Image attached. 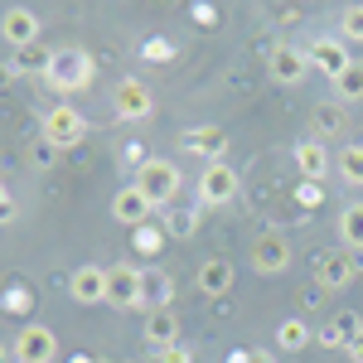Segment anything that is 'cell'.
<instances>
[{
    "instance_id": "cell-32",
    "label": "cell",
    "mask_w": 363,
    "mask_h": 363,
    "mask_svg": "<svg viewBox=\"0 0 363 363\" xmlns=\"http://www.w3.org/2000/svg\"><path fill=\"white\" fill-rule=\"evenodd\" d=\"M140 54L155 58V63H165V58H174V44H165V39H150V44H140Z\"/></svg>"
},
{
    "instance_id": "cell-11",
    "label": "cell",
    "mask_w": 363,
    "mask_h": 363,
    "mask_svg": "<svg viewBox=\"0 0 363 363\" xmlns=\"http://www.w3.org/2000/svg\"><path fill=\"white\" fill-rule=\"evenodd\" d=\"M68 296H73L78 306H107V267H97V262L78 267V272L68 277Z\"/></svg>"
},
{
    "instance_id": "cell-30",
    "label": "cell",
    "mask_w": 363,
    "mask_h": 363,
    "mask_svg": "<svg viewBox=\"0 0 363 363\" xmlns=\"http://www.w3.org/2000/svg\"><path fill=\"white\" fill-rule=\"evenodd\" d=\"M145 160H150V155H145V145H140V140H126V145H121V165L140 169V165H145Z\"/></svg>"
},
{
    "instance_id": "cell-7",
    "label": "cell",
    "mask_w": 363,
    "mask_h": 363,
    "mask_svg": "<svg viewBox=\"0 0 363 363\" xmlns=\"http://www.w3.org/2000/svg\"><path fill=\"white\" fill-rule=\"evenodd\" d=\"M267 73H272V83H281V87L306 83L310 54H306V49H296V44H272V54H267Z\"/></svg>"
},
{
    "instance_id": "cell-16",
    "label": "cell",
    "mask_w": 363,
    "mask_h": 363,
    "mask_svg": "<svg viewBox=\"0 0 363 363\" xmlns=\"http://www.w3.org/2000/svg\"><path fill=\"white\" fill-rule=\"evenodd\" d=\"M169 301H174V281H169V272L145 267V272H140V315H150V310H169Z\"/></svg>"
},
{
    "instance_id": "cell-26",
    "label": "cell",
    "mask_w": 363,
    "mask_h": 363,
    "mask_svg": "<svg viewBox=\"0 0 363 363\" xmlns=\"http://www.w3.org/2000/svg\"><path fill=\"white\" fill-rule=\"evenodd\" d=\"M29 306H34L29 286H5V291H0V310H5V315H29Z\"/></svg>"
},
{
    "instance_id": "cell-36",
    "label": "cell",
    "mask_w": 363,
    "mask_h": 363,
    "mask_svg": "<svg viewBox=\"0 0 363 363\" xmlns=\"http://www.w3.org/2000/svg\"><path fill=\"white\" fill-rule=\"evenodd\" d=\"M194 20H203V25H213L218 15H213V5H194Z\"/></svg>"
},
{
    "instance_id": "cell-37",
    "label": "cell",
    "mask_w": 363,
    "mask_h": 363,
    "mask_svg": "<svg viewBox=\"0 0 363 363\" xmlns=\"http://www.w3.org/2000/svg\"><path fill=\"white\" fill-rule=\"evenodd\" d=\"M15 83V63H0V87H10Z\"/></svg>"
},
{
    "instance_id": "cell-6",
    "label": "cell",
    "mask_w": 363,
    "mask_h": 363,
    "mask_svg": "<svg viewBox=\"0 0 363 363\" xmlns=\"http://www.w3.org/2000/svg\"><path fill=\"white\" fill-rule=\"evenodd\" d=\"M306 54H310V68H320L330 83H339V78L354 68V58H349V44H344L339 34H320V39H315V44L306 49Z\"/></svg>"
},
{
    "instance_id": "cell-19",
    "label": "cell",
    "mask_w": 363,
    "mask_h": 363,
    "mask_svg": "<svg viewBox=\"0 0 363 363\" xmlns=\"http://www.w3.org/2000/svg\"><path fill=\"white\" fill-rule=\"evenodd\" d=\"M296 165H301L306 179H325V174H330V150H325V140L306 136L301 145H296Z\"/></svg>"
},
{
    "instance_id": "cell-24",
    "label": "cell",
    "mask_w": 363,
    "mask_h": 363,
    "mask_svg": "<svg viewBox=\"0 0 363 363\" xmlns=\"http://www.w3.org/2000/svg\"><path fill=\"white\" fill-rule=\"evenodd\" d=\"M339 179H344V184H354V189H363V140L339 150Z\"/></svg>"
},
{
    "instance_id": "cell-34",
    "label": "cell",
    "mask_w": 363,
    "mask_h": 363,
    "mask_svg": "<svg viewBox=\"0 0 363 363\" xmlns=\"http://www.w3.org/2000/svg\"><path fill=\"white\" fill-rule=\"evenodd\" d=\"M228 363H277L272 354H262V349H242V354H233Z\"/></svg>"
},
{
    "instance_id": "cell-31",
    "label": "cell",
    "mask_w": 363,
    "mask_h": 363,
    "mask_svg": "<svg viewBox=\"0 0 363 363\" xmlns=\"http://www.w3.org/2000/svg\"><path fill=\"white\" fill-rule=\"evenodd\" d=\"M29 155H34V165H39V169H49V165H54V160H58V150H54V145H49V140H44V136L34 140V150H29Z\"/></svg>"
},
{
    "instance_id": "cell-12",
    "label": "cell",
    "mask_w": 363,
    "mask_h": 363,
    "mask_svg": "<svg viewBox=\"0 0 363 363\" xmlns=\"http://www.w3.org/2000/svg\"><path fill=\"white\" fill-rule=\"evenodd\" d=\"M107 306L140 310V267H107Z\"/></svg>"
},
{
    "instance_id": "cell-4",
    "label": "cell",
    "mask_w": 363,
    "mask_h": 363,
    "mask_svg": "<svg viewBox=\"0 0 363 363\" xmlns=\"http://www.w3.org/2000/svg\"><path fill=\"white\" fill-rule=\"evenodd\" d=\"M194 189H199V203H203V208H223V203L238 199V169L228 165V160L203 165V174H199Z\"/></svg>"
},
{
    "instance_id": "cell-39",
    "label": "cell",
    "mask_w": 363,
    "mask_h": 363,
    "mask_svg": "<svg viewBox=\"0 0 363 363\" xmlns=\"http://www.w3.org/2000/svg\"><path fill=\"white\" fill-rule=\"evenodd\" d=\"M68 363H92V359H83V354H78V359H68Z\"/></svg>"
},
{
    "instance_id": "cell-1",
    "label": "cell",
    "mask_w": 363,
    "mask_h": 363,
    "mask_svg": "<svg viewBox=\"0 0 363 363\" xmlns=\"http://www.w3.org/2000/svg\"><path fill=\"white\" fill-rule=\"evenodd\" d=\"M44 83L68 102L73 92H83V87L92 83V58H87L83 49H54V54H49V68H44Z\"/></svg>"
},
{
    "instance_id": "cell-18",
    "label": "cell",
    "mask_w": 363,
    "mask_h": 363,
    "mask_svg": "<svg viewBox=\"0 0 363 363\" xmlns=\"http://www.w3.org/2000/svg\"><path fill=\"white\" fill-rule=\"evenodd\" d=\"M199 291H203V296H213V301H218V296H228V291H233V262L208 257V262L199 267Z\"/></svg>"
},
{
    "instance_id": "cell-10",
    "label": "cell",
    "mask_w": 363,
    "mask_h": 363,
    "mask_svg": "<svg viewBox=\"0 0 363 363\" xmlns=\"http://www.w3.org/2000/svg\"><path fill=\"white\" fill-rule=\"evenodd\" d=\"M291 262H296V257H291V242H286L281 233H262V238L252 242V272H257V277H281Z\"/></svg>"
},
{
    "instance_id": "cell-3",
    "label": "cell",
    "mask_w": 363,
    "mask_h": 363,
    "mask_svg": "<svg viewBox=\"0 0 363 363\" xmlns=\"http://www.w3.org/2000/svg\"><path fill=\"white\" fill-rule=\"evenodd\" d=\"M39 136L49 140L54 150H73V145H83V136H87V116L78 112V107H68V102H58V107L44 112V131H39Z\"/></svg>"
},
{
    "instance_id": "cell-23",
    "label": "cell",
    "mask_w": 363,
    "mask_h": 363,
    "mask_svg": "<svg viewBox=\"0 0 363 363\" xmlns=\"http://www.w3.org/2000/svg\"><path fill=\"white\" fill-rule=\"evenodd\" d=\"M339 242H344L349 252H363V199L339 213Z\"/></svg>"
},
{
    "instance_id": "cell-40",
    "label": "cell",
    "mask_w": 363,
    "mask_h": 363,
    "mask_svg": "<svg viewBox=\"0 0 363 363\" xmlns=\"http://www.w3.org/2000/svg\"><path fill=\"white\" fill-rule=\"evenodd\" d=\"M0 363H5V359H0Z\"/></svg>"
},
{
    "instance_id": "cell-15",
    "label": "cell",
    "mask_w": 363,
    "mask_h": 363,
    "mask_svg": "<svg viewBox=\"0 0 363 363\" xmlns=\"http://www.w3.org/2000/svg\"><path fill=\"white\" fill-rule=\"evenodd\" d=\"M184 155H199V160H208V165H218L228 155V136L223 126H199V131H184Z\"/></svg>"
},
{
    "instance_id": "cell-35",
    "label": "cell",
    "mask_w": 363,
    "mask_h": 363,
    "mask_svg": "<svg viewBox=\"0 0 363 363\" xmlns=\"http://www.w3.org/2000/svg\"><path fill=\"white\" fill-rule=\"evenodd\" d=\"M15 218V199L5 194V184H0V223H10Z\"/></svg>"
},
{
    "instance_id": "cell-33",
    "label": "cell",
    "mask_w": 363,
    "mask_h": 363,
    "mask_svg": "<svg viewBox=\"0 0 363 363\" xmlns=\"http://www.w3.org/2000/svg\"><path fill=\"white\" fill-rule=\"evenodd\" d=\"M155 363H194V354H189L184 344H174V349H165V354H155Z\"/></svg>"
},
{
    "instance_id": "cell-14",
    "label": "cell",
    "mask_w": 363,
    "mask_h": 363,
    "mask_svg": "<svg viewBox=\"0 0 363 363\" xmlns=\"http://www.w3.org/2000/svg\"><path fill=\"white\" fill-rule=\"evenodd\" d=\"M140 339H145V349H155V354L174 349V344H179V320H174V310H150L145 325H140Z\"/></svg>"
},
{
    "instance_id": "cell-27",
    "label": "cell",
    "mask_w": 363,
    "mask_h": 363,
    "mask_svg": "<svg viewBox=\"0 0 363 363\" xmlns=\"http://www.w3.org/2000/svg\"><path fill=\"white\" fill-rule=\"evenodd\" d=\"M335 92H339V102H363V63H354V68L339 78Z\"/></svg>"
},
{
    "instance_id": "cell-38",
    "label": "cell",
    "mask_w": 363,
    "mask_h": 363,
    "mask_svg": "<svg viewBox=\"0 0 363 363\" xmlns=\"http://www.w3.org/2000/svg\"><path fill=\"white\" fill-rule=\"evenodd\" d=\"M349 359H354V363H363V330H359V339L349 344Z\"/></svg>"
},
{
    "instance_id": "cell-2",
    "label": "cell",
    "mask_w": 363,
    "mask_h": 363,
    "mask_svg": "<svg viewBox=\"0 0 363 363\" xmlns=\"http://www.w3.org/2000/svg\"><path fill=\"white\" fill-rule=\"evenodd\" d=\"M131 184H136L155 208H165L169 199L179 194V184H184V179H179V165H174V160H155V155H150V160L136 169V179H131Z\"/></svg>"
},
{
    "instance_id": "cell-5",
    "label": "cell",
    "mask_w": 363,
    "mask_h": 363,
    "mask_svg": "<svg viewBox=\"0 0 363 363\" xmlns=\"http://www.w3.org/2000/svg\"><path fill=\"white\" fill-rule=\"evenodd\" d=\"M10 354L15 363H54L58 359V339L49 325H25L20 335L10 339Z\"/></svg>"
},
{
    "instance_id": "cell-8",
    "label": "cell",
    "mask_w": 363,
    "mask_h": 363,
    "mask_svg": "<svg viewBox=\"0 0 363 363\" xmlns=\"http://www.w3.org/2000/svg\"><path fill=\"white\" fill-rule=\"evenodd\" d=\"M112 112H116V121H145L155 112V97H150V87L140 78H121L112 92Z\"/></svg>"
},
{
    "instance_id": "cell-13",
    "label": "cell",
    "mask_w": 363,
    "mask_h": 363,
    "mask_svg": "<svg viewBox=\"0 0 363 363\" xmlns=\"http://www.w3.org/2000/svg\"><path fill=\"white\" fill-rule=\"evenodd\" d=\"M150 213H155V203H150V199L140 194L136 184L116 189V199H112V218H116V223H126L131 233H136V228H145V223H150Z\"/></svg>"
},
{
    "instance_id": "cell-20",
    "label": "cell",
    "mask_w": 363,
    "mask_h": 363,
    "mask_svg": "<svg viewBox=\"0 0 363 363\" xmlns=\"http://www.w3.org/2000/svg\"><path fill=\"white\" fill-rule=\"evenodd\" d=\"M359 330H363L359 315H335V320L315 335V344H325V349H349V344L359 339Z\"/></svg>"
},
{
    "instance_id": "cell-28",
    "label": "cell",
    "mask_w": 363,
    "mask_h": 363,
    "mask_svg": "<svg viewBox=\"0 0 363 363\" xmlns=\"http://www.w3.org/2000/svg\"><path fill=\"white\" fill-rule=\"evenodd\" d=\"M131 242H136L140 257H155V252H160V242H165V233H160L155 223H145V228H136V233H131Z\"/></svg>"
},
{
    "instance_id": "cell-9",
    "label": "cell",
    "mask_w": 363,
    "mask_h": 363,
    "mask_svg": "<svg viewBox=\"0 0 363 363\" xmlns=\"http://www.w3.org/2000/svg\"><path fill=\"white\" fill-rule=\"evenodd\" d=\"M0 39L10 44V49H34L39 44V15L29 10V5H10L5 15H0Z\"/></svg>"
},
{
    "instance_id": "cell-41",
    "label": "cell",
    "mask_w": 363,
    "mask_h": 363,
    "mask_svg": "<svg viewBox=\"0 0 363 363\" xmlns=\"http://www.w3.org/2000/svg\"><path fill=\"white\" fill-rule=\"evenodd\" d=\"M10 363H15V359H10Z\"/></svg>"
},
{
    "instance_id": "cell-22",
    "label": "cell",
    "mask_w": 363,
    "mask_h": 363,
    "mask_svg": "<svg viewBox=\"0 0 363 363\" xmlns=\"http://www.w3.org/2000/svg\"><path fill=\"white\" fill-rule=\"evenodd\" d=\"M310 344H315V335H310L306 320H281V325H277V349L301 354V349H310Z\"/></svg>"
},
{
    "instance_id": "cell-29",
    "label": "cell",
    "mask_w": 363,
    "mask_h": 363,
    "mask_svg": "<svg viewBox=\"0 0 363 363\" xmlns=\"http://www.w3.org/2000/svg\"><path fill=\"white\" fill-rule=\"evenodd\" d=\"M194 228H199V213L189 208V213H169L165 218V233L169 238H194Z\"/></svg>"
},
{
    "instance_id": "cell-25",
    "label": "cell",
    "mask_w": 363,
    "mask_h": 363,
    "mask_svg": "<svg viewBox=\"0 0 363 363\" xmlns=\"http://www.w3.org/2000/svg\"><path fill=\"white\" fill-rule=\"evenodd\" d=\"M339 39L344 44H363V5H344L339 10Z\"/></svg>"
},
{
    "instance_id": "cell-21",
    "label": "cell",
    "mask_w": 363,
    "mask_h": 363,
    "mask_svg": "<svg viewBox=\"0 0 363 363\" xmlns=\"http://www.w3.org/2000/svg\"><path fill=\"white\" fill-rule=\"evenodd\" d=\"M310 126H315V140H325V136H339V131L349 126V112H344L339 102H320V107L310 112Z\"/></svg>"
},
{
    "instance_id": "cell-17",
    "label": "cell",
    "mask_w": 363,
    "mask_h": 363,
    "mask_svg": "<svg viewBox=\"0 0 363 363\" xmlns=\"http://www.w3.org/2000/svg\"><path fill=\"white\" fill-rule=\"evenodd\" d=\"M354 272H359V262L344 257V252H325V257L315 262V277H320V286H330V291H344V286L354 281Z\"/></svg>"
}]
</instances>
